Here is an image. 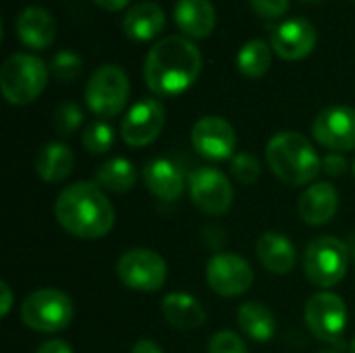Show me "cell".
Instances as JSON below:
<instances>
[{"label": "cell", "mask_w": 355, "mask_h": 353, "mask_svg": "<svg viewBox=\"0 0 355 353\" xmlns=\"http://www.w3.org/2000/svg\"><path fill=\"white\" fill-rule=\"evenodd\" d=\"M202 73L200 48L183 35H166L156 42L144 62V79L156 96L187 92Z\"/></svg>", "instance_id": "obj_1"}, {"label": "cell", "mask_w": 355, "mask_h": 353, "mask_svg": "<svg viewBox=\"0 0 355 353\" xmlns=\"http://www.w3.org/2000/svg\"><path fill=\"white\" fill-rule=\"evenodd\" d=\"M54 214L58 225L77 239H102L116 223L114 206L89 181H77L64 187L54 202Z\"/></svg>", "instance_id": "obj_2"}, {"label": "cell", "mask_w": 355, "mask_h": 353, "mask_svg": "<svg viewBox=\"0 0 355 353\" xmlns=\"http://www.w3.org/2000/svg\"><path fill=\"white\" fill-rule=\"evenodd\" d=\"M266 162L277 179L291 187L312 185L322 173V158L312 141L297 131H281L266 144Z\"/></svg>", "instance_id": "obj_3"}, {"label": "cell", "mask_w": 355, "mask_h": 353, "mask_svg": "<svg viewBox=\"0 0 355 353\" xmlns=\"http://www.w3.org/2000/svg\"><path fill=\"white\" fill-rule=\"evenodd\" d=\"M48 83V67L33 54H10L0 69V89L8 104H31Z\"/></svg>", "instance_id": "obj_4"}, {"label": "cell", "mask_w": 355, "mask_h": 353, "mask_svg": "<svg viewBox=\"0 0 355 353\" xmlns=\"http://www.w3.org/2000/svg\"><path fill=\"white\" fill-rule=\"evenodd\" d=\"M349 268V248L335 235H322L308 243L304 252V273L320 289L339 285Z\"/></svg>", "instance_id": "obj_5"}, {"label": "cell", "mask_w": 355, "mask_h": 353, "mask_svg": "<svg viewBox=\"0 0 355 353\" xmlns=\"http://www.w3.org/2000/svg\"><path fill=\"white\" fill-rule=\"evenodd\" d=\"M73 302L60 289H37L21 304V320L35 333H60L73 322Z\"/></svg>", "instance_id": "obj_6"}, {"label": "cell", "mask_w": 355, "mask_h": 353, "mask_svg": "<svg viewBox=\"0 0 355 353\" xmlns=\"http://www.w3.org/2000/svg\"><path fill=\"white\" fill-rule=\"evenodd\" d=\"M129 77L116 64H104L92 73L85 85V104L100 119L116 117L129 100Z\"/></svg>", "instance_id": "obj_7"}, {"label": "cell", "mask_w": 355, "mask_h": 353, "mask_svg": "<svg viewBox=\"0 0 355 353\" xmlns=\"http://www.w3.org/2000/svg\"><path fill=\"white\" fill-rule=\"evenodd\" d=\"M116 275L127 289L154 293L164 287L168 279L166 260L148 248L127 250L116 262Z\"/></svg>", "instance_id": "obj_8"}, {"label": "cell", "mask_w": 355, "mask_h": 353, "mask_svg": "<svg viewBox=\"0 0 355 353\" xmlns=\"http://www.w3.org/2000/svg\"><path fill=\"white\" fill-rule=\"evenodd\" d=\"M304 318H306L310 333L318 341L335 345L343 339L347 331L349 312L341 295L333 291H320V293H314L306 302Z\"/></svg>", "instance_id": "obj_9"}, {"label": "cell", "mask_w": 355, "mask_h": 353, "mask_svg": "<svg viewBox=\"0 0 355 353\" xmlns=\"http://www.w3.org/2000/svg\"><path fill=\"white\" fill-rule=\"evenodd\" d=\"M187 189L193 206L206 216H223L233 206V185L229 177L214 166H198L187 177Z\"/></svg>", "instance_id": "obj_10"}, {"label": "cell", "mask_w": 355, "mask_h": 353, "mask_svg": "<svg viewBox=\"0 0 355 353\" xmlns=\"http://www.w3.org/2000/svg\"><path fill=\"white\" fill-rule=\"evenodd\" d=\"M206 283L220 298H239L250 291L254 268L239 254L218 252L206 264Z\"/></svg>", "instance_id": "obj_11"}, {"label": "cell", "mask_w": 355, "mask_h": 353, "mask_svg": "<svg viewBox=\"0 0 355 353\" xmlns=\"http://www.w3.org/2000/svg\"><path fill=\"white\" fill-rule=\"evenodd\" d=\"M166 123V110L156 98H144L121 121V137L131 148H144L158 139Z\"/></svg>", "instance_id": "obj_12"}, {"label": "cell", "mask_w": 355, "mask_h": 353, "mask_svg": "<svg viewBox=\"0 0 355 353\" xmlns=\"http://www.w3.org/2000/svg\"><path fill=\"white\" fill-rule=\"evenodd\" d=\"M312 135L329 152L355 150V108L343 104L324 108L312 123Z\"/></svg>", "instance_id": "obj_13"}, {"label": "cell", "mask_w": 355, "mask_h": 353, "mask_svg": "<svg viewBox=\"0 0 355 353\" xmlns=\"http://www.w3.org/2000/svg\"><path fill=\"white\" fill-rule=\"evenodd\" d=\"M191 146L206 160H231L235 156L237 135L227 119L210 114L191 127Z\"/></svg>", "instance_id": "obj_14"}, {"label": "cell", "mask_w": 355, "mask_h": 353, "mask_svg": "<svg viewBox=\"0 0 355 353\" xmlns=\"http://www.w3.org/2000/svg\"><path fill=\"white\" fill-rule=\"evenodd\" d=\"M318 33L316 27L308 19H289L272 27L270 31V46L272 50L289 62L302 60L312 54L316 48Z\"/></svg>", "instance_id": "obj_15"}, {"label": "cell", "mask_w": 355, "mask_h": 353, "mask_svg": "<svg viewBox=\"0 0 355 353\" xmlns=\"http://www.w3.org/2000/svg\"><path fill=\"white\" fill-rule=\"evenodd\" d=\"M141 179L146 189L162 202H177L187 187L183 171L168 158L150 160L144 166Z\"/></svg>", "instance_id": "obj_16"}, {"label": "cell", "mask_w": 355, "mask_h": 353, "mask_svg": "<svg viewBox=\"0 0 355 353\" xmlns=\"http://www.w3.org/2000/svg\"><path fill=\"white\" fill-rule=\"evenodd\" d=\"M339 210V191L327 181H316L306 187L297 202L300 218L310 227L327 225L335 218Z\"/></svg>", "instance_id": "obj_17"}, {"label": "cell", "mask_w": 355, "mask_h": 353, "mask_svg": "<svg viewBox=\"0 0 355 353\" xmlns=\"http://www.w3.org/2000/svg\"><path fill=\"white\" fill-rule=\"evenodd\" d=\"M15 33L23 46L31 50H44L54 42L56 23L44 6H27L15 21Z\"/></svg>", "instance_id": "obj_18"}, {"label": "cell", "mask_w": 355, "mask_h": 353, "mask_svg": "<svg viewBox=\"0 0 355 353\" xmlns=\"http://www.w3.org/2000/svg\"><path fill=\"white\" fill-rule=\"evenodd\" d=\"M260 264L272 275H289L297 266V250L293 241L279 231H266L256 243Z\"/></svg>", "instance_id": "obj_19"}, {"label": "cell", "mask_w": 355, "mask_h": 353, "mask_svg": "<svg viewBox=\"0 0 355 353\" xmlns=\"http://www.w3.org/2000/svg\"><path fill=\"white\" fill-rule=\"evenodd\" d=\"M162 316L164 320L177 329V331H196L206 322V310L204 306L189 293L183 291H173L168 295H164L162 304Z\"/></svg>", "instance_id": "obj_20"}, {"label": "cell", "mask_w": 355, "mask_h": 353, "mask_svg": "<svg viewBox=\"0 0 355 353\" xmlns=\"http://www.w3.org/2000/svg\"><path fill=\"white\" fill-rule=\"evenodd\" d=\"M175 23L189 37H208L216 27V10L210 0H179Z\"/></svg>", "instance_id": "obj_21"}, {"label": "cell", "mask_w": 355, "mask_h": 353, "mask_svg": "<svg viewBox=\"0 0 355 353\" xmlns=\"http://www.w3.org/2000/svg\"><path fill=\"white\" fill-rule=\"evenodd\" d=\"M164 10L156 2H139L125 12L123 31L133 42H148L164 29Z\"/></svg>", "instance_id": "obj_22"}, {"label": "cell", "mask_w": 355, "mask_h": 353, "mask_svg": "<svg viewBox=\"0 0 355 353\" xmlns=\"http://www.w3.org/2000/svg\"><path fill=\"white\" fill-rule=\"evenodd\" d=\"M75 166L73 150L62 141L46 144L35 156V173L46 183H60L64 181Z\"/></svg>", "instance_id": "obj_23"}, {"label": "cell", "mask_w": 355, "mask_h": 353, "mask_svg": "<svg viewBox=\"0 0 355 353\" xmlns=\"http://www.w3.org/2000/svg\"><path fill=\"white\" fill-rule=\"evenodd\" d=\"M237 325L243 335H248L252 341L266 343L277 335V318L275 312L260 304V302H245L237 310Z\"/></svg>", "instance_id": "obj_24"}, {"label": "cell", "mask_w": 355, "mask_h": 353, "mask_svg": "<svg viewBox=\"0 0 355 353\" xmlns=\"http://www.w3.org/2000/svg\"><path fill=\"white\" fill-rule=\"evenodd\" d=\"M135 181H137L135 166L131 160L123 156L106 160L104 164L96 169V175H94V183L102 191H110V193H125L133 189Z\"/></svg>", "instance_id": "obj_25"}, {"label": "cell", "mask_w": 355, "mask_h": 353, "mask_svg": "<svg viewBox=\"0 0 355 353\" xmlns=\"http://www.w3.org/2000/svg\"><path fill=\"white\" fill-rule=\"evenodd\" d=\"M272 64V48L264 40H250L237 54L239 73L248 79H260Z\"/></svg>", "instance_id": "obj_26"}, {"label": "cell", "mask_w": 355, "mask_h": 353, "mask_svg": "<svg viewBox=\"0 0 355 353\" xmlns=\"http://www.w3.org/2000/svg\"><path fill=\"white\" fill-rule=\"evenodd\" d=\"M81 146L92 156L106 154L114 146V129L104 119H96V121H92V123L85 125L83 135H81Z\"/></svg>", "instance_id": "obj_27"}, {"label": "cell", "mask_w": 355, "mask_h": 353, "mask_svg": "<svg viewBox=\"0 0 355 353\" xmlns=\"http://www.w3.org/2000/svg\"><path fill=\"white\" fill-rule=\"evenodd\" d=\"M231 175L241 185H254L262 175L260 160L250 152H237L231 160Z\"/></svg>", "instance_id": "obj_28"}, {"label": "cell", "mask_w": 355, "mask_h": 353, "mask_svg": "<svg viewBox=\"0 0 355 353\" xmlns=\"http://www.w3.org/2000/svg\"><path fill=\"white\" fill-rule=\"evenodd\" d=\"M50 71L58 81H75L83 71V60L73 50H60L54 54Z\"/></svg>", "instance_id": "obj_29"}, {"label": "cell", "mask_w": 355, "mask_h": 353, "mask_svg": "<svg viewBox=\"0 0 355 353\" xmlns=\"http://www.w3.org/2000/svg\"><path fill=\"white\" fill-rule=\"evenodd\" d=\"M83 125V110L79 104L67 100L60 102L54 110V127L60 135H71Z\"/></svg>", "instance_id": "obj_30"}, {"label": "cell", "mask_w": 355, "mask_h": 353, "mask_svg": "<svg viewBox=\"0 0 355 353\" xmlns=\"http://www.w3.org/2000/svg\"><path fill=\"white\" fill-rule=\"evenodd\" d=\"M208 353H248V345L237 333L218 331L208 343Z\"/></svg>", "instance_id": "obj_31"}, {"label": "cell", "mask_w": 355, "mask_h": 353, "mask_svg": "<svg viewBox=\"0 0 355 353\" xmlns=\"http://www.w3.org/2000/svg\"><path fill=\"white\" fill-rule=\"evenodd\" d=\"M250 4L264 19H281L289 10V0H250Z\"/></svg>", "instance_id": "obj_32"}, {"label": "cell", "mask_w": 355, "mask_h": 353, "mask_svg": "<svg viewBox=\"0 0 355 353\" xmlns=\"http://www.w3.org/2000/svg\"><path fill=\"white\" fill-rule=\"evenodd\" d=\"M349 171V162L343 154L339 152H329L322 158V173H327L329 177H343Z\"/></svg>", "instance_id": "obj_33"}, {"label": "cell", "mask_w": 355, "mask_h": 353, "mask_svg": "<svg viewBox=\"0 0 355 353\" xmlns=\"http://www.w3.org/2000/svg\"><path fill=\"white\" fill-rule=\"evenodd\" d=\"M35 353H73V347L62 339H50V341L42 343Z\"/></svg>", "instance_id": "obj_34"}, {"label": "cell", "mask_w": 355, "mask_h": 353, "mask_svg": "<svg viewBox=\"0 0 355 353\" xmlns=\"http://www.w3.org/2000/svg\"><path fill=\"white\" fill-rule=\"evenodd\" d=\"M131 353H164L162 347L152 341V339H139L133 347H131Z\"/></svg>", "instance_id": "obj_35"}, {"label": "cell", "mask_w": 355, "mask_h": 353, "mask_svg": "<svg viewBox=\"0 0 355 353\" xmlns=\"http://www.w3.org/2000/svg\"><path fill=\"white\" fill-rule=\"evenodd\" d=\"M0 289H2L0 314H2V316H8V312H10V308H12V291H10V287H8V283H6V281H2V283H0Z\"/></svg>", "instance_id": "obj_36"}, {"label": "cell", "mask_w": 355, "mask_h": 353, "mask_svg": "<svg viewBox=\"0 0 355 353\" xmlns=\"http://www.w3.org/2000/svg\"><path fill=\"white\" fill-rule=\"evenodd\" d=\"M98 6H102L104 10H110V12H114V10H121V8H125L127 4H129V0H94Z\"/></svg>", "instance_id": "obj_37"}, {"label": "cell", "mask_w": 355, "mask_h": 353, "mask_svg": "<svg viewBox=\"0 0 355 353\" xmlns=\"http://www.w3.org/2000/svg\"><path fill=\"white\" fill-rule=\"evenodd\" d=\"M349 353H355V337L352 339V343H349Z\"/></svg>", "instance_id": "obj_38"}, {"label": "cell", "mask_w": 355, "mask_h": 353, "mask_svg": "<svg viewBox=\"0 0 355 353\" xmlns=\"http://www.w3.org/2000/svg\"><path fill=\"white\" fill-rule=\"evenodd\" d=\"M302 2H308V4H316V2H322V0H302Z\"/></svg>", "instance_id": "obj_39"}, {"label": "cell", "mask_w": 355, "mask_h": 353, "mask_svg": "<svg viewBox=\"0 0 355 353\" xmlns=\"http://www.w3.org/2000/svg\"><path fill=\"white\" fill-rule=\"evenodd\" d=\"M352 262H354V266H355V246L352 248Z\"/></svg>", "instance_id": "obj_40"}, {"label": "cell", "mask_w": 355, "mask_h": 353, "mask_svg": "<svg viewBox=\"0 0 355 353\" xmlns=\"http://www.w3.org/2000/svg\"><path fill=\"white\" fill-rule=\"evenodd\" d=\"M318 353H339V352H335V350H322V352H318Z\"/></svg>", "instance_id": "obj_41"}, {"label": "cell", "mask_w": 355, "mask_h": 353, "mask_svg": "<svg viewBox=\"0 0 355 353\" xmlns=\"http://www.w3.org/2000/svg\"><path fill=\"white\" fill-rule=\"evenodd\" d=\"M354 175H355V160H354Z\"/></svg>", "instance_id": "obj_42"}]
</instances>
